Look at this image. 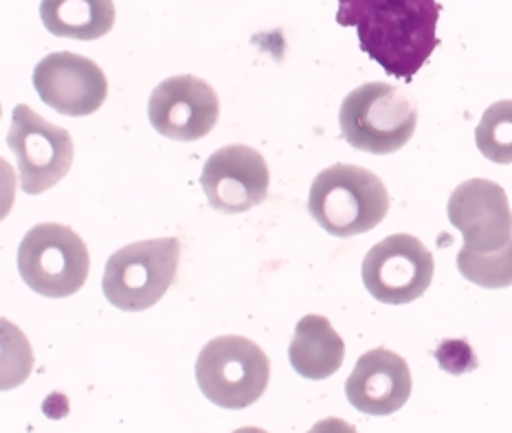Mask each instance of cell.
I'll return each instance as SVG.
<instances>
[{
    "mask_svg": "<svg viewBox=\"0 0 512 433\" xmlns=\"http://www.w3.org/2000/svg\"><path fill=\"white\" fill-rule=\"evenodd\" d=\"M269 379V357L247 337H218L198 354L196 383L207 401L222 409H244L258 403Z\"/></svg>",
    "mask_w": 512,
    "mask_h": 433,
    "instance_id": "5",
    "label": "cell"
},
{
    "mask_svg": "<svg viewBox=\"0 0 512 433\" xmlns=\"http://www.w3.org/2000/svg\"><path fill=\"white\" fill-rule=\"evenodd\" d=\"M271 172L266 159L249 146H227L207 159L200 187L209 205L222 214H244L266 201Z\"/></svg>",
    "mask_w": 512,
    "mask_h": 433,
    "instance_id": "10",
    "label": "cell"
},
{
    "mask_svg": "<svg viewBox=\"0 0 512 433\" xmlns=\"http://www.w3.org/2000/svg\"><path fill=\"white\" fill-rule=\"evenodd\" d=\"M337 22L356 29L361 51L409 82L440 44L436 0H337Z\"/></svg>",
    "mask_w": 512,
    "mask_h": 433,
    "instance_id": "1",
    "label": "cell"
},
{
    "mask_svg": "<svg viewBox=\"0 0 512 433\" xmlns=\"http://www.w3.org/2000/svg\"><path fill=\"white\" fill-rule=\"evenodd\" d=\"M433 264L431 251L416 236L394 233L370 249L363 260V284L376 302L411 304L431 286Z\"/></svg>",
    "mask_w": 512,
    "mask_h": 433,
    "instance_id": "8",
    "label": "cell"
},
{
    "mask_svg": "<svg viewBox=\"0 0 512 433\" xmlns=\"http://www.w3.org/2000/svg\"><path fill=\"white\" fill-rule=\"evenodd\" d=\"M288 359L299 376L310 381H324L341 370L345 343L326 317L306 315L295 326Z\"/></svg>",
    "mask_w": 512,
    "mask_h": 433,
    "instance_id": "14",
    "label": "cell"
},
{
    "mask_svg": "<svg viewBox=\"0 0 512 433\" xmlns=\"http://www.w3.org/2000/svg\"><path fill=\"white\" fill-rule=\"evenodd\" d=\"M458 271L462 277L482 288H508L512 286V240L497 251H471L458 253Z\"/></svg>",
    "mask_w": 512,
    "mask_h": 433,
    "instance_id": "17",
    "label": "cell"
},
{
    "mask_svg": "<svg viewBox=\"0 0 512 433\" xmlns=\"http://www.w3.org/2000/svg\"><path fill=\"white\" fill-rule=\"evenodd\" d=\"M475 143L488 161L512 163V99H504L486 108L475 128Z\"/></svg>",
    "mask_w": 512,
    "mask_h": 433,
    "instance_id": "16",
    "label": "cell"
},
{
    "mask_svg": "<svg viewBox=\"0 0 512 433\" xmlns=\"http://www.w3.org/2000/svg\"><path fill=\"white\" fill-rule=\"evenodd\" d=\"M40 18L51 36L97 40L115 27V5L113 0H42Z\"/></svg>",
    "mask_w": 512,
    "mask_h": 433,
    "instance_id": "15",
    "label": "cell"
},
{
    "mask_svg": "<svg viewBox=\"0 0 512 433\" xmlns=\"http://www.w3.org/2000/svg\"><path fill=\"white\" fill-rule=\"evenodd\" d=\"M449 220L471 251H497L512 240V209L502 185L488 179L464 181L449 198Z\"/></svg>",
    "mask_w": 512,
    "mask_h": 433,
    "instance_id": "12",
    "label": "cell"
},
{
    "mask_svg": "<svg viewBox=\"0 0 512 433\" xmlns=\"http://www.w3.org/2000/svg\"><path fill=\"white\" fill-rule=\"evenodd\" d=\"M18 273L31 291L62 299L75 295L86 284L91 273V255L73 229L44 222L22 238Z\"/></svg>",
    "mask_w": 512,
    "mask_h": 433,
    "instance_id": "6",
    "label": "cell"
},
{
    "mask_svg": "<svg viewBox=\"0 0 512 433\" xmlns=\"http://www.w3.org/2000/svg\"><path fill=\"white\" fill-rule=\"evenodd\" d=\"M220 99L214 86L196 75H176L154 88L148 102L150 124L172 141H198L218 124Z\"/></svg>",
    "mask_w": 512,
    "mask_h": 433,
    "instance_id": "9",
    "label": "cell"
},
{
    "mask_svg": "<svg viewBox=\"0 0 512 433\" xmlns=\"http://www.w3.org/2000/svg\"><path fill=\"white\" fill-rule=\"evenodd\" d=\"M345 396L361 414H396L411 396L407 361L387 348L365 352L345 381Z\"/></svg>",
    "mask_w": 512,
    "mask_h": 433,
    "instance_id": "13",
    "label": "cell"
},
{
    "mask_svg": "<svg viewBox=\"0 0 512 433\" xmlns=\"http://www.w3.org/2000/svg\"><path fill=\"white\" fill-rule=\"evenodd\" d=\"M181 240L154 238L121 247L110 255L102 291L110 304L126 313H141L163 299L176 280Z\"/></svg>",
    "mask_w": 512,
    "mask_h": 433,
    "instance_id": "4",
    "label": "cell"
},
{
    "mask_svg": "<svg viewBox=\"0 0 512 433\" xmlns=\"http://www.w3.org/2000/svg\"><path fill=\"white\" fill-rule=\"evenodd\" d=\"M341 137L354 150L392 154L405 148L418 126V108L407 93L385 82H370L343 99Z\"/></svg>",
    "mask_w": 512,
    "mask_h": 433,
    "instance_id": "3",
    "label": "cell"
},
{
    "mask_svg": "<svg viewBox=\"0 0 512 433\" xmlns=\"http://www.w3.org/2000/svg\"><path fill=\"white\" fill-rule=\"evenodd\" d=\"M33 86L44 104L66 117L97 113L108 97V80L99 66L71 51L49 53L33 71Z\"/></svg>",
    "mask_w": 512,
    "mask_h": 433,
    "instance_id": "11",
    "label": "cell"
},
{
    "mask_svg": "<svg viewBox=\"0 0 512 433\" xmlns=\"http://www.w3.org/2000/svg\"><path fill=\"white\" fill-rule=\"evenodd\" d=\"M7 146L18 159L22 192L31 196L58 185L73 165L75 148L69 130L53 126L27 104H18L11 113Z\"/></svg>",
    "mask_w": 512,
    "mask_h": 433,
    "instance_id": "7",
    "label": "cell"
},
{
    "mask_svg": "<svg viewBox=\"0 0 512 433\" xmlns=\"http://www.w3.org/2000/svg\"><path fill=\"white\" fill-rule=\"evenodd\" d=\"M308 212L330 236L352 238L381 225L389 212V194L374 172L337 163L315 176Z\"/></svg>",
    "mask_w": 512,
    "mask_h": 433,
    "instance_id": "2",
    "label": "cell"
}]
</instances>
